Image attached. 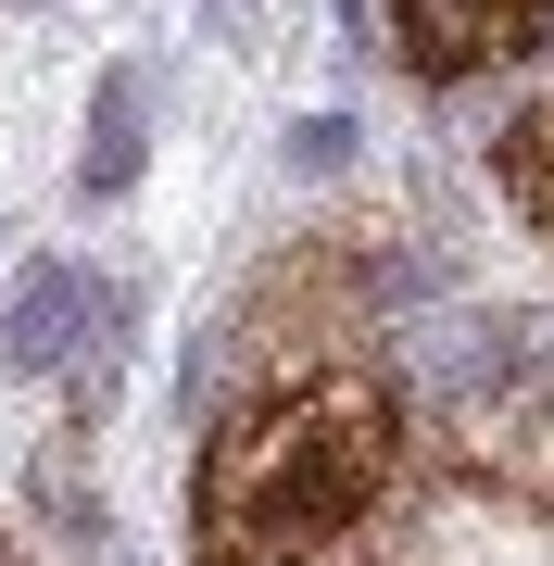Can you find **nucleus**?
<instances>
[{"mask_svg":"<svg viewBox=\"0 0 554 566\" xmlns=\"http://www.w3.org/2000/svg\"><path fill=\"white\" fill-rule=\"evenodd\" d=\"M390 479H404V378L303 365L202 441L189 566H315L328 542H353L378 516Z\"/></svg>","mask_w":554,"mask_h":566,"instance_id":"1","label":"nucleus"},{"mask_svg":"<svg viewBox=\"0 0 554 566\" xmlns=\"http://www.w3.org/2000/svg\"><path fill=\"white\" fill-rule=\"evenodd\" d=\"M467 416V465L504 491V504H530L554 516V353H516L479 403H453Z\"/></svg>","mask_w":554,"mask_h":566,"instance_id":"2","label":"nucleus"},{"mask_svg":"<svg viewBox=\"0 0 554 566\" xmlns=\"http://www.w3.org/2000/svg\"><path fill=\"white\" fill-rule=\"evenodd\" d=\"M542 13L554 0H390V39H404L416 76H492V63H516L542 39Z\"/></svg>","mask_w":554,"mask_h":566,"instance_id":"3","label":"nucleus"},{"mask_svg":"<svg viewBox=\"0 0 554 566\" xmlns=\"http://www.w3.org/2000/svg\"><path fill=\"white\" fill-rule=\"evenodd\" d=\"M126 177H139V76H102V151L76 164V189H88V202H114Z\"/></svg>","mask_w":554,"mask_h":566,"instance_id":"4","label":"nucleus"},{"mask_svg":"<svg viewBox=\"0 0 554 566\" xmlns=\"http://www.w3.org/2000/svg\"><path fill=\"white\" fill-rule=\"evenodd\" d=\"M492 177H504V202H516V214H530L542 240H554V126H542V114H530V126H504Z\"/></svg>","mask_w":554,"mask_h":566,"instance_id":"5","label":"nucleus"},{"mask_svg":"<svg viewBox=\"0 0 554 566\" xmlns=\"http://www.w3.org/2000/svg\"><path fill=\"white\" fill-rule=\"evenodd\" d=\"M63 315H76V277H25V303H13V327H0V353H13V365H51V353H63Z\"/></svg>","mask_w":554,"mask_h":566,"instance_id":"6","label":"nucleus"},{"mask_svg":"<svg viewBox=\"0 0 554 566\" xmlns=\"http://www.w3.org/2000/svg\"><path fill=\"white\" fill-rule=\"evenodd\" d=\"M0 566H25V554H13V542H0Z\"/></svg>","mask_w":554,"mask_h":566,"instance_id":"7","label":"nucleus"}]
</instances>
